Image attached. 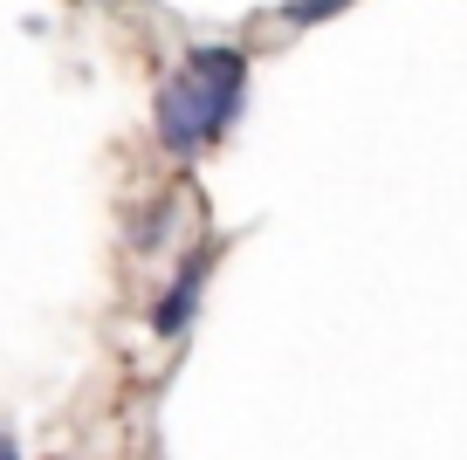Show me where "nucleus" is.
I'll use <instances>...</instances> for the list:
<instances>
[{
	"instance_id": "f257e3e1",
	"label": "nucleus",
	"mask_w": 467,
	"mask_h": 460,
	"mask_svg": "<svg viewBox=\"0 0 467 460\" xmlns=\"http://www.w3.org/2000/svg\"><path fill=\"white\" fill-rule=\"evenodd\" d=\"M159 144L172 165H200L248 110V48L241 42H192L179 69L159 83Z\"/></svg>"
},
{
	"instance_id": "f03ea898",
	"label": "nucleus",
	"mask_w": 467,
	"mask_h": 460,
	"mask_svg": "<svg viewBox=\"0 0 467 460\" xmlns=\"http://www.w3.org/2000/svg\"><path fill=\"white\" fill-rule=\"evenodd\" d=\"M213 255H220V247H213V241H200V247H192V255L172 268L165 296L151 302V337H165V344H172V337H186L192 323H200V302H206V275H213Z\"/></svg>"
},
{
	"instance_id": "7ed1b4c3",
	"label": "nucleus",
	"mask_w": 467,
	"mask_h": 460,
	"mask_svg": "<svg viewBox=\"0 0 467 460\" xmlns=\"http://www.w3.org/2000/svg\"><path fill=\"white\" fill-rule=\"evenodd\" d=\"M344 7H358V0H282L275 21L282 28H323V21H337Z\"/></svg>"
},
{
	"instance_id": "20e7f679",
	"label": "nucleus",
	"mask_w": 467,
	"mask_h": 460,
	"mask_svg": "<svg viewBox=\"0 0 467 460\" xmlns=\"http://www.w3.org/2000/svg\"><path fill=\"white\" fill-rule=\"evenodd\" d=\"M165 220H172V200H159L145 214V227H131V247L138 255H151V247H165Z\"/></svg>"
},
{
	"instance_id": "39448f33",
	"label": "nucleus",
	"mask_w": 467,
	"mask_h": 460,
	"mask_svg": "<svg viewBox=\"0 0 467 460\" xmlns=\"http://www.w3.org/2000/svg\"><path fill=\"white\" fill-rule=\"evenodd\" d=\"M0 460H21V446H15V433H0Z\"/></svg>"
}]
</instances>
